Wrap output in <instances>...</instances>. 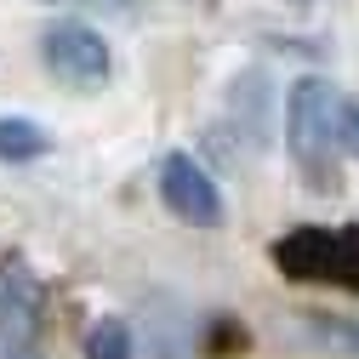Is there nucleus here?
Wrapping results in <instances>:
<instances>
[{"instance_id": "nucleus-8", "label": "nucleus", "mask_w": 359, "mask_h": 359, "mask_svg": "<svg viewBox=\"0 0 359 359\" xmlns=\"http://www.w3.org/2000/svg\"><path fill=\"white\" fill-rule=\"evenodd\" d=\"M86 359H131V325L126 320H97L86 337Z\"/></svg>"}, {"instance_id": "nucleus-7", "label": "nucleus", "mask_w": 359, "mask_h": 359, "mask_svg": "<svg viewBox=\"0 0 359 359\" xmlns=\"http://www.w3.org/2000/svg\"><path fill=\"white\" fill-rule=\"evenodd\" d=\"M308 337L320 342L325 353H348V359H359V320H337V313H313V320H308Z\"/></svg>"}, {"instance_id": "nucleus-11", "label": "nucleus", "mask_w": 359, "mask_h": 359, "mask_svg": "<svg viewBox=\"0 0 359 359\" xmlns=\"http://www.w3.org/2000/svg\"><path fill=\"white\" fill-rule=\"evenodd\" d=\"M18 359H46V353H18Z\"/></svg>"}, {"instance_id": "nucleus-3", "label": "nucleus", "mask_w": 359, "mask_h": 359, "mask_svg": "<svg viewBox=\"0 0 359 359\" xmlns=\"http://www.w3.org/2000/svg\"><path fill=\"white\" fill-rule=\"evenodd\" d=\"M40 63H46V74H52L57 86H69V92H103L109 74H114L109 40H103L97 29L74 23V18L40 29Z\"/></svg>"}, {"instance_id": "nucleus-6", "label": "nucleus", "mask_w": 359, "mask_h": 359, "mask_svg": "<svg viewBox=\"0 0 359 359\" xmlns=\"http://www.w3.org/2000/svg\"><path fill=\"white\" fill-rule=\"evenodd\" d=\"M52 154V131L34 126L23 114H0V160L6 165H29V160H46Z\"/></svg>"}, {"instance_id": "nucleus-5", "label": "nucleus", "mask_w": 359, "mask_h": 359, "mask_svg": "<svg viewBox=\"0 0 359 359\" xmlns=\"http://www.w3.org/2000/svg\"><path fill=\"white\" fill-rule=\"evenodd\" d=\"M160 200L189 229H217L222 222V194H217V183L205 177V165L194 154H165L160 160Z\"/></svg>"}, {"instance_id": "nucleus-1", "label": "nucleus", "mask_w": 359, "mask_h": 359, "mask_svg": "<svg viewBox=\"0 0 359 359\" xmlns=\"http://www.w3.org/2000/svg\"><path fill=\"white\" fill-rule=\"evenodd\" d=\"M285 149L291 165L313 194H331L342 183V137H337V92L325 80H297L285 97Z\"/></svg>"}, {"instance_id": "nucleus-10", "label": "nucleus", "mask_w": 359, "mask_h": 359, "mask_svg": "<svg viewBox=\"0 0 359 359\" xmlns=\"http://www.w3.org/2000/svg\"><path fill=\"white\" fill-rule=\"evenodd\" d=\"M40 6H80V12H109V18H131L137 0H40Z\"/></svg>"}, {"instance_id": "nucleus-2", "label": "nucleus", "mask_w": 359, "mask_h": 359, "mask_svg": "<svg viewBox=\"0 0 359 359\" xmlns=\"http://www.w3.org/2000/svg\"><path fill=\"white\" fill-rule=\"evenodd\" d=\"M268 257L297 285L359 291V222H348V229H291L285 240H274Z\"/></svg>"}, {"instance_id": "nucleus-9", "label": "nucleus", "mask_w": 359, "mask_h": 359, "mask_svg": "<svg viewBox=\"0 0 359 359\" xmlns=\"http://www.w3.org/2000/svg\"><path fill=\"white\" fill-rule=\"evenodd\" d=\"M337 137H342V154L359 160V103L353 97H337Z\"/></svg>"}, {"instance_id": "nucleus-4", "label": "nucleus", "mask_w": 359, "mask_h": 359, "mask_svg": "<svg viewBox=\"0 0 359 359\" xmlns=\"http://www.w3.org/2000/svg\"><path fill=\"white\" fill-rule=\"evenodd\" d=\"M40 280L34 268L6 251L0 257V359H18V353H40Z\"/></svg>"}]
</instances>
